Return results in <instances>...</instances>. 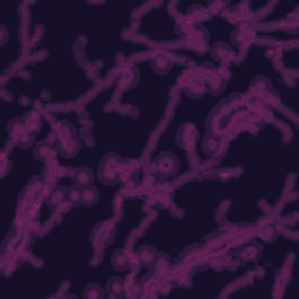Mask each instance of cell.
Segmentation results:
<instances>
[{
    "instance_id": "ffe728a7",
    "label": "cell",
    "mask_w": 299,
    "mask_h": 299,
    "mask_svg": "<svg viewBox=\"0 0 299 299\" xmlns=\"http://www.w3.org/2000/svg\"><path fill=\"white\" fill-rule=\"evenodd\" d=\"M70 204L74 206H79L82 204V188L74 186V187L69 188L68 191V198H67Z\"/></svg>"
},
{
    "instance_id": "6da1fadb",
    "label": "cell",
    "mask_w": 299,
    "mask_h": 299,
    "mask_svg": "<svg viewBox=\"0 0 299 299\" xmlns=\"http://www.w3.org/2000/svg\"><path fill=\"white\" fill-rule=\"evenodd\" d=\"M56 147L63 157L75 156L80 150V139L75 128L69 123H61L55 131Z\"/></svg>"
},
{
    "instance_id": "7c38bea8",
    "label": "cell",
    "mask_w": 299,
    "mask_h": 299,
    "mask_svg": "<svg viewBox=\"0 0 299 299\" xmlns=\"http://www.w3.org/2000/svg\"><path fill=\"white\" fill-rule=\"evenodd\" d=\"M99 193L98 189L94 187V185L89 186V187L82 189V204L83 206L86 207H91V206L96 205V202L98 201Z\"/></svg>"
},
{
    "instance_id": "ac0fdd59",
    "label": "cell",
    "mask_w": 299,
    "mask_h": 299,
    "mask_svg": "<svg viewBox=\"0 0 299 299\" xmlns=\"http://www.w3.org/2000/svg\"><path fill=\"white\" fill-rule=\"evenodd\" d=\"M229 53H230V48L223 43H218L216 44H214V47L212 48V56H213V59L217 61L226 59Z\"/></svg>"
},
{
    "instance_id": "44dd1931",
    "label": "cell",
    "mask_w": 299,
    "mask_h": 299,
    "mask_svg": "<svg viewBox=\"0 0 299 299\" xmlns=\"http://www.w3.org/2000/svg\"><path fill=\"white\" fill-rule=\"evenodd\" d=\"M34 137H35V132H32V131L26 130L20 134V137H19L15 141H17L18 145L22 147V149H26V147L32 145V143H33V140H34Z\"/></svg>"
},
{
    "instance_id": "ba28073f",
    "label": "cell",
    "mask_w": 299,
    "mask_h": 299,
    "mask_svg": "<svg viewBox=\"0 0 299 299\" xmlns=\"http://www.w3.org/2000/svg\"><path fill=\"white\" fill-rule=\"evenodd\" d=\"M195 141V128L191 124L182 125L178 132V143L181 147H191Z\"/></svg>"
},
{
    "instance_id": "5b68a950",
    "label": "cell",
    "mask_w": 299,
    "mask_h": 299,
    "mask_svg": "<svg viewBox=\"0 0 299 299\" xmlns=\"http://www.w3.org/2000/svg\"><path fill=\"white\" fill-rule=\"evenodd\" d=\"M159 253L157 249L150 246H143L137 250V258L138 262L144 268H152L158 261Z\"/></svg>"
},
{
    "instance_id": "9c48e42d",
    "label": "cell",
    "mask_w": 299,
    "mask_h": 299,
    "mask_svg": "<svg viewBox=\"0 0 299 299\" xmlns=\"http://www.w3.org/2000/svg\"><path fill=\"white\" fill-rule=\"evenodd\" d=\"M112 266L118 271H127L131 268V259L125 250H116L111 258Z\"/></svg>"
},
{
    "instance_id": "277c9868",
    "label": "cell",
    "mask_w": 299,
    "mask_h": 299,
    "mask_svg": "<svg viewBox=\"0 0 299 299\" xmlns=\"http://www.w3.org/2000/svg\"><path fill=\"white\" fill-rule=\"evenodd\" d=\"M115 231L109 223H99L95 227L91 234V242L97 248L108 246L109 242L114 239Z\"/></svg>"
},
{
    "instance_id": "30bf717a",
    "label": "cell",
    "mask_w": 299,
    "mask_h": 299,
    "mask_svg": "<svg viewBox=\"0 0 299 299\" xmlns=\"http://www.w3.org/2000/svg\"><path fill=\"white\" fill-rule=\"evenodd\" d=\"M259 250H261V247L257 243L252 242L241 247V248L237 250V256H239V258L242 259V261H254V259L258 256Z\"/></svg>"
},
{
    "instance_id": "8992f818",
    "label": "cell",
    "mask_w": 299,
    "mask_h": 299,
    "mask_svg": "<svg viewBox=\"0 0 299 299\" xmlns=\"http://www.w3.org/2000/svg\"><path fill=\"white\" fill-rule=\"evenodd\" d=\"M68 191L69 188L63 187V186H55L51 192L49 193L47 198V206L50 210H57L61 205L68 198Z\"/></svg>"
},
{
    "instance_id": "e0dca14e",
    "label": "cell",
    "mask_w": 299,
    "mask_h": 299,
    "mask_svg": "<svg viewBox=\"0 0 299 299\" xmlns=\"http://www.w3.org/2000/svg\"><path fill=\"white\" fill-rule=\"evenodd\" d=\"M83 297L88 299H102L105 297L103 289L97 284H90L83 292Z\"/></svg>"
},
{
    "instance_id": "52a82bcc",
    "label": "cell",
    "mask_w": 299,
    "mask_h": 299,
    "mask_svg": "<svg viewBox=\"0 0 299 299\" xmlns=\"http://www.w3.org/2000/svg\"><path fill=\"white\" fill-rule=\"evenodd\" d=\"M74 184L80 188H86L94 185V172L88 167H79L73 175Z\"/></svg>"
},
{
    "instance_id": "4fadbf2b",
    "label": "cell",
    "mask_w": 299,
    "mask_h": 299,
    "mask_svg": "<svg viewBox=\"0 0 299 299\" xmlns=\"http://www.w3.org/2000/svg\"><path fill=\"white\" fill-rule=\"evenodd\" d=\"M220 139H218L217 137L212 136V134H208V136L205 137V139L202 140V150H204L205 153L208 154V156H214L218 151V149H220Z\"/></svg>"
},
{
    "instance_id": "3957f363",
    "label": "cell",
    "mask_w": 299,
    "mask_h": 299,
    "mask_svg": "<svg viewBox=\"0 0 299 299\" xmlns=\"http://www.w3.org/2000/svg\"><path fill=\"white\" fill-rule=\"evenodd\" d=\"M179 170V160L171 152H164L154 162V171L158 179H169L174 176Z\"/></svg>"
},
{
    "instance_id": "8fae6325",
    "label": "cell",
    "mask_w": 299,
    "mask_h": 299,
    "mask_svg": "<svg viewBox=\"0 0 299 299\" xmlns=\"http://www.w3.org/2000/svg\"><path fill=\"white\" fill-rule=\"evenodd\" d=\"M107 292L109 296H111V297H115V298L124 297L125 290H124L123 279L120 277H114L111 281H109L107 284Z\"/></svg>"
},
{
    "instance_id": "9a60e30c",
    "label": "cell",
    "mask_w": 299,
    "mask_h": 299,
    "mask_svg": "<svg viewBox=\"0 0 299 299\" xmlns=\"http://www.w3.org/2000/svg\"><path fill=\"white\" fill-rule=\"evenodd\" d=\"M22 121H24L26 130L32 131V132H37L39 128H41V117L35 112L27 114Z\"/></svg>"
},
{
    "instance_id": "7a4b0ae2",
    "label": "cell",
    "mask_w": 299,
    "mask_h": 299,
    "mask_svg": "<svg viewBox=\"0 0 299 299\" xmlns=\"http://www.w3.org/2000/svg\"><path fill=\"white\" fill-rule=\"evenodd\" d=\"M122 176V160L116 154L109 153L98 167V178L107 185H116L121 181Z\"/></svg>"
},
{
    "instance_id": "7402d4cb",
    "label": "cell",
    "mask_w": 299,
    "mask_h": 299,
    "mask_svg": "<svg viewBox=\"0 0 299 299\" xmlns=\"http://www.w3.org/2000/svg\"><path fill=\"white\" fill-rule=\"evenodd\" d=\"M254 86H255V88H258V89H266V88H269V82L266 81L265 79H262V77H258V79L256 80L255 82H254V85H253Z\"/></svg>"
},
{
    "instance_id": "2e32d148",
    "label": "cell",
    "mask_w": 299,
    "mask_h": 299,
    "mask_svg": "<svg viewBox=\"0 0 299 299\" xmlns=\"http://www.w3.org/2000/svg\"><path fill=\"white\" fill-rule=\"evenodd\" d=\"M51 152V147L47 141H40L34 147V157L38 160H46Z\"/></svg>"
},
{
    "instance_id": "5bb4252c",
    "label": "cell",
    "mask_w": 299,
    "mask_h": 299,
    "mask_svg": "<svg viewBox=\"0 0 299 299\" xmlns=\"http://www.w3.org/2000/svg\"><path fill=\"white\" fill-rule=\"evenodd\" d=\"M171 60L165 55H157L152 60V69L158 74H166L171 68Z\"/></svg>"
},
{
    "instance_id": "d6986e66",
    "label": "cell",
    "mask_w": 299,
    "mask_h": 299,
    "mask_svg": "<svg viewBox=\"0 0 299 299\" xmlns=\"http://www.w3.org/2000/svg\"><path fill=\"white\" fill-rule=\"evenodd\" d=\"M8 131L9 134H11V137L14 140H17L19 137H20V134L26 131V127L24 124V121L22 120H14L11 122V124L8 125Z\"/></svg>"
}]
</instances>
